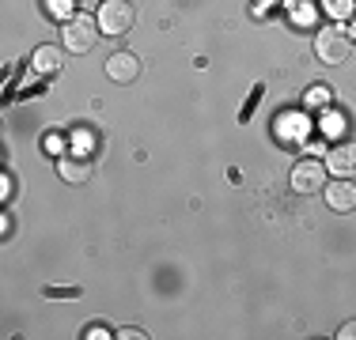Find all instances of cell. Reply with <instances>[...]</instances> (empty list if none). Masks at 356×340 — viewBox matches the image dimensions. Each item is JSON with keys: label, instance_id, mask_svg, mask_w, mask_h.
<instances>
[{"label": "cell", "instance_id": "4", "mask_svg": "<svg viewBox=\"0 0 356 340\" xmlns=\"http://www.w3.org/2000/svg\"><path fill=\"white\" fill-rule=\"evenodd\" d=\"M292 189L303 193V197L326 189V167H322L318 159H300V163L292 167Z\"/></svg>", "mask_w": 356, "mask_h": 340}, {"label": "cell", "instance_id": "10", "mask_svg": "<svg viewBox=\"0 0 356 340\" xmlns=\"http://www.w3.org/2000/svg\"><path fill=\"white\" fill-rule=\"evenodd\" d=\"M322 8H326L334 19H345V15L356 12V0H322Z\"/></svg>", "mask_w": 356, "mask_h": 340}, {"label": "cell", "instance_id": "2", "mask_svg": "<svg viewBox=\"0 0 356 340\" xmlns=\"http://www.w3.org/2000/svg\"><path fill=\"white\" fill-rule=\"evenodd\" d=\"M99 19H91L88 12L83 15H69L65 19V31H61V42H65V49L69 53H91L95 49V42H99Z\"/></svg>", "mask_w": 356, "mask_h": 340}, {"label": "cell", "instance_id": "12", "mask_svg": "<svg viewBox=\"0 0 356 340\" xmlns=\"http://www.w3.org/2000/svg\"><path fill=\"white\" fill-rule=\"evenodd\" d=\"M322 129H330L334 136H341L345 129H349V117H345V114H326V117H322Z\"/></svg>", "mask_w": 356, "mask_h": 340}, {"label": "cell", "instance_id": "14", "mask_svg": "<svg viewBox=\"0 0 356 340\" xmlns=\"http://www.w3.org/2000/svg\"><path fill=\"white\" fill-rule=\"evenodd\" d=\"M46 295H49V299H54V295H57V299H72L76 287H57V291H54V287H46Z\"/></svg>", "mask_w": 356, "mask_h": 340}, {"label": "cell", "instance_id": "17", "mask_svg": "<svg viewBox=\"0 0 356 340\" xmlns=\"http://www.w3.org/2000/svg\"><path fill=\"white\" fill-rule=\"evenodd\" d=\"M353 31H356V27H353Z\"/></svg>", "mask_w": 356, "mask_h": 340}, {"label": "cell", "instance_id": "6", "mask_svg": "<svg viewBox=\"0 0 356 340\" xmlns=\"http://www.w3.org/2000/svg\"><path fill=\"white\" fill-rule=\"evenodd\" d=\"M326 170L334 178H356V144L341 140L326 151Z\"/></svg>", "mask_w": 356, "mask_h": 340}, {"label": "cell", "instance_id": "5", "mask_svg": "<svg viewBox=\"0 0 356 340\" xmlns=\"http://www.w3.org/2000/svg\"><path fill=\"white\" fill-rule=\"evenodd\" d=\"M106 76L114 83H137L140 76V57L129 53V49H118V53L106 57Z\"/></svg>", "mask_w": 356, "mask_h": 340}, {"label": "cell", "instance_id": "1", "mask_svg": "<svg viewBox=\"0 0 356 340\" xmlns=\"http://www.w3.org/2000/svg\"><path fill=\"white\" fill-rule=\"evenodd\" d=\"M349 53H353V34L345 27L330 23V27H322L315 34V57L322 65H341V61H349Z\"/></svg>", "mask_w": 356, "mask_h": 340}, {"label": "cell", "instance_id": "7", "mask_svg": "<svg viewBox=\"0 0 356 340\" xmlns=\"http://www.w3.org/2000/svg\"><path fill=\"white\" fill-rule=\"evenodd\" d=\"M326 204H330V212H356V182L353 178L326 182Z\"/></svg>", "mask_w": 356, "mask_h": 340}, {"label": "cell", "instance_id": "8", "mask_svg": "<svg viewBox=\"0 0 356 340\" xmlns=\"http://www.w3.org/2000/svg\"><path fill=\"white\" fill-rule=\"evenodd\" d=\"M31 65H35L38 76H57L65 68V53L57 46H38L35 53H31Z\"/></svg>", "mask_w": 356, "mask_h": 340}, {"label": "cell", "instance_id": "15", "mask_svg": "<svg viewBox=\"0 0 356 340\" xmlns=\"http://www.w3.org/2000/svg\"><path fill=\"white\" fill-rule=\"evenodd\" d=\"M337 337H341V340H356V321H345L341 333H337Z\"/></svg>", "mask_w": 356, "mask_h": 340}, {"label": "cell", "instance_id": "9", "mask_svg": "<svg viewBox=\"0 0 356 340\" xmlns=\"http://www.w3.org/2000/svg\"><path fill=\"white\" fill-rule=\"evenodd\" d=\"M57 170H61V178L69 185H83L91 178V163L83 155H61L57 159Z\"/></svg>", "mask_w": 356, "mask_h": 340}, {"label": "cell", "instance_id": "13", "mask_svg": "<svg viewBox=\"0 0 356 340\" xmlns=\"http://www.w3.org/2000/svg\"><path fill=\"white\" fill-rule=\"evenodd\" d=\"M307 102H311V106H322V102H326V106H330V87H311Z\"/></svg>", "mask_w": 356, "mask_h": 340}, {"label": "cell", "instance_id": "16", "mask_svg": "<svg viewBox=\"0 0 356 340\" xmlns=\"http://www.w3.org/2000/svg\"><path fill=\"white\" fill-rule=\"evenodd\" d=\"M118 337H125V340H137V337H144V333H140V329H122Z\"/></svg>", "mask_w": 356, "mask_h": 340}, {"label": "cell", "instance_id": "11", "mask_svg": "<svg viewBox=\"0 0 356 340\" xmlns=\"http://www.w3.org/2000/svg\"><path fill=\"white\" fill-rule=\"evenodd\" d=\"M42 8H46V15H54V19H65V15H72L76 0H42Z\"/></svg>", "mask_w": 356, "mask_h": 340}, {"label": "cell", "instance_id": "3", "mask_svg": "<svg viewBox=\"0 0 356 340\" xmlns=\"http://www.w3.org/2000/svg\"><path fill=\"white\" fill-rule=\"evenodd\" d=\"M95 19H99V31L103 34L122 38V34H129L133 23H137V8H133V0H103Z\"/></svg>", "mask_w": 356, "mask_h": 340}]
</instances>
